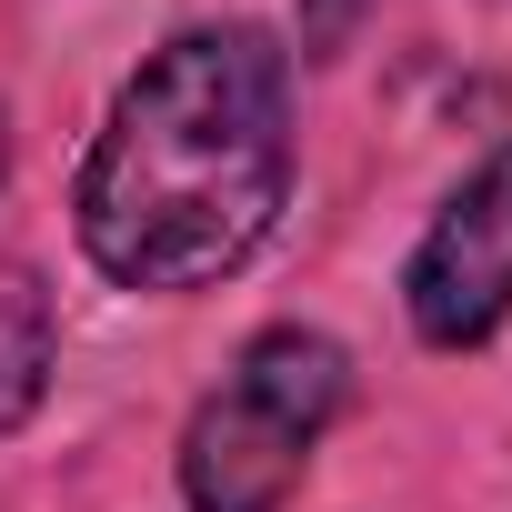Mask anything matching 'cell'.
Listing matches in <instances>:
<instances>
[{
    "label": "cell",
    "mask_w": 512,
    "mask_h": 512,
    "mask_svg": "<svg viewBox=\"0 0 512 512\" xmlns=\"http://www.w3.org/2000/svg\"><path fill=\"white\" fill-rule=\"evenodd\" d=\"M292 161V41L272 21H191L111 91L71 171V241L111 292H221L282 231Z\"/></svg>",
    "instance_id": "obj_1"
},
{
    "label": "cell",
    "mask_w": 512,
    "mask_h": 512,
    "mask_svg": "<svg viewBox=\"0 0 512 512\" xmlns=\"http://www.w3.org/2000/svg\"><path fill=\"white\" fill-rule=\"evenodd\" d=\"M342 402H352V352L322 322H262L171 442L181 502L191 512H292Z\"/></svg>",
    "instance_id": "obj_2"
},
{
    "label": "cell",
    "mask_w": 512,
    "mask_h": 512,
    "mask_svg": "<svg viewBox=\"0 0 512 512\" xmlns=\"http://www.w3.org/2000/svg\"><path fill=\"white\" fill-rule=\"evenodd\" d=\"M402 322L422 352H482L512 322V141H492L402 262Z\"/></svg>",
    "instance_id": "obj_3"
},
{
    "label": "cell",
    "mask_w": 512,
    "mask_h": 512,
    "mask_svg": "<svg viewBox=\"0 0 512 512\" xmlns=\"http://www.w3.org/2000/svg\"><path fill=\"white\" fill-rule=\"evenodd\" d=\"M51 372H61V312L31 262H0V442L31 432V412L51 402Z\"/></svg>",
    "instance_id": "obj_4"
},
{
    "label": "cell",
    "mask_w": 512,
    "mask_h": 512,
    "mask_svg": "<svg viewBox=\"0 0 512 512\" xmlns=\"http://www.w3.org/2000/svg\"><path fill=\"white\" fill-rule=\"evenodd\" d=\"M372 11V0H302V61H322V51H342V31Z\"/></svg>",
    "instance_id": "obj_5"
},
{
    "label": "cell",
    "mask_w": 512,
    "mask_h": 512,
    "mask_svg": "<svg viewBox=\"0 0 512 512\" xmlns=\"http://www.w3.org/2000/svg\"><path fill=\"white\" fill-rule=\"evenodd\" d=\"M0 191H11V101H0Z\"/></svg>",
    "instance_id": "obj_6"
}]
</instances>
